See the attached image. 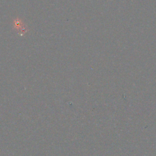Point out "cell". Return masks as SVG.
<instances>
[{"label": "cell", "mask_w": 156, "mask_h": 156, "mask_svg": "<svg viewBox=\"0 0 156 156\" xmlns=\"http://www.w3.org/2000/svg\"><path fill=\"white\" fill-rule=\"evenodd\" d=\"M16 29L18 30V32H21L22 34H23L24 32L26 31V27L24 26V24H23V22H21V21L20 20H16L15 23L14 24Z\"/></svg>", "instance_id": "obj_1"}]
</instances>
